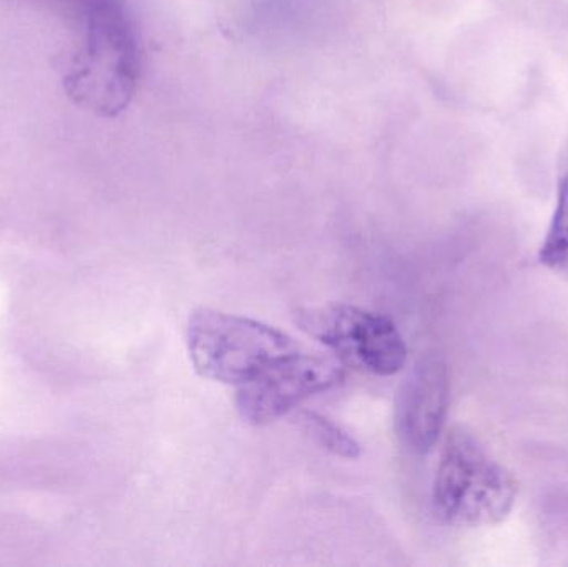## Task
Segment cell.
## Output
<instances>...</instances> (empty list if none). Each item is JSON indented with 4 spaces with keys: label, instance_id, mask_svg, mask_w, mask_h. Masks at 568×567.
Instances as JSON below:
<instances>
[{
    "label": "cell",
    "instance_id": "cell-7",
    "mask_svg": "<svg viewBox=\"0 0 568 567\" xmlns=\"http://www.w3.org/2000/svg\"><path fill=\"white\" fill-rule=\"evenodd\" d=\"M539 259L554 275L568 280V173L560 183L559 202Z\"/></svg>",
    "mask_w": 568,
    "mask_h": 567
},
{
    "label": "cell",
    "instance_id": "cell-1",
    "mask_svg": "<svg viewBox=\"0 0 568 567\" xmlns=\"http://www.w3.org/2000/svg\"><path fill=\"white\" fill-rule=\"evenodd\" d=\"M80 17V47L63 75L67 95L105 119L129 109L139 85L135 33L122 0H72Z\"/></svg>",
    "mask_w": 568,
    "mask_h": 567
},
{
    "label": "cell",
    "instance_id": "cell-5",
    "mask_svg": "<svg viewBox=\"0 0 568 567\" xmlns=\"http://www.w3.org/2000/svg\"><path fill=\"white\" fill-rule=\"evenodd\" d=\"M343 378V368L333 360L297 348L239 386L236 405L250 425H268L304 399L339 385Z\"/></svg>",
    "mask_w": 568,
    "mask_h": 567
},
{
    "label": "cell",
    "instance_id": "cell-2",
    "mask_svg": "<svg viewBox=\"0 0 568 567\" xmlns=\"http://www.w3.org/2000/svg\"><path fill=\"white\" fill-rule=\"evenodd\" d=\"M517 499L514 476L463 428L447 435L434 479L437 518L454 528H486L506 522Z\"/></svg>",
    "mask_w": 568,
    "mask_h": 567
},
{
    "label": "cell",
    "instance_id": "cell-6",
    "mask_svg": "<svg viewBox=\"0 0 568 567\" xmlns=\"http://www.w3.org/2000/svg\"><path fill=\"white\" fill-rule=\"evenodd\" d=\"M450 382L446 363L426 356L410 369L400 386L396 405V429L410 452L427 453L443 435L449 408Z\"/></svg>",
    "mask_w": 568,
    "mask_h": 567
},
{
    "label": "cell",
    "instance_id": "cell-8",
    "mask_svg": "<svg viewBox=\"0 0 568 567\" xmlns=\"http://www.w3.org/2000/svg\"><path fill=\"white\" fill-rule=\"evenodd\" d=\"M301 428L316 443L320 448L339 458L354 459L359 456L361 448L353 436L347 435L339 425L327 419L320 413L304 412L301 415Z\"/></svg>",
    "mask_w": 568,
    "mask_h": 567
},
{
    "label": "cell",
    "instance_id": "cell-4",
    "mask_svg": "<svg viewBox=\"0 0 568 567\" xmlns=\"http://www.w3.org/2000/svg\"><path fill=\"white\" fill-rule=\"evenodd\" d=\"M296 323L323 343L341 362L377 376L396 375L407 348L393 320L351 305L300 310Z\"/></svg>",
    "mask_w": 568,
    "mask_h": 567
},
{
    "label": "cell",
    "instance_id": "cell-3",
    "mask_svg": "<svg viewBox=\"0 0 568 567\" xmlns=\"http://www.w3.org/2000/svg\"><path fill=\"white\" fill-rule=\"evenodd\" d=\"M190 358L203 378L242 386L276 360L300 348L273 326L246 316L200 308L186 330Z\"/></svg>",
    "mask_w": 568,
    "mask_h": 567
}]
</instances>
